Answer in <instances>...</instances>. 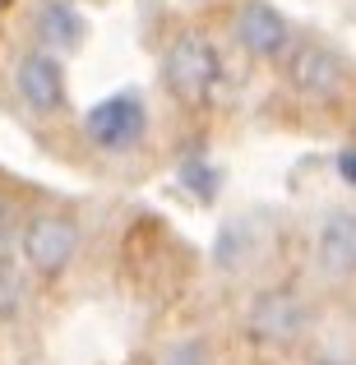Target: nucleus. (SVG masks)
I'll return each instance as SVG.
<instances>
[{"instance_id":"6e6552de","label":"nucleus","mask_w":356,"mask_h":365,"mask_svg":"<svg viewBox=\"0 0 356 365\" xmlns=\"http://www.w3.org/2000/svg\"><path fill=\"white\" fill-rule=\"evenodd\" d=\"M315 259L329 277H356V213H329L315 241Z\"/></svg>"},{"instance_id":"f03ea898","label":"nucleus","mask_w":356,"mask_h":365,"mask_svg":"<svg viewBox=\"0 0 356 365\" xmlns=\"http://www.w3.org/2000/svg\"><path fill=\"white\" fill-rule=\"evenodd\" d=\"M287 83H292V93L310 102H333L347 88V61L320 42L287 46Z\"/></svg>"},{"instance_id":"4468645a","label":"nucleus","mask_w":356,"mask_h":365,"mask_svg":"<svg viewBox=\"0 0 356 365\" xmlns=\"http://www.w3.org/2000/svg\"><path fill=\"white\" fill-rule=\"evenodd\" d=\"M5 236H9V204L0 199V245H5Z\"/></svg>"},{"instance_id":"7ed1b4c3","label":"nucleus","mask_w":356,"mask_h":365,"mask_svg":"<svg viewBox=\"0 0 356 365\" xmlns=\"http://www.w3.org/2000/svg\"><path fill=\"white\" fill-rule=\"evenodd\" d=\"M19 250H24V264L33 268V273L56 277L79 255V222H70V217H61V213H42L24 227Z\"/></svg>"},{"instance_id":"f257e3e1","label":"nucleus","mask_w":356,"mask_h":365,"mask_svg":"<svg viewBox=\"0 0 356 365\" xmlns=\"http://www.w3.org/2000/svg\"><path fill=\"white\" fill-rule=\"evenodd\" d=\"M162 79H167V88L176 93L180 102H204L208 93L218 88V79H223V65H218V51L204 37L185 33L162 56Z\"/></svg>"},{"instance_id":"0eeeda50","label":"nucleus","mask_w":356,"mask_h":365,"mask_svg":"<svg viewBox=\"0 0 356 365\" xmlns=\"http://www.w3.org/2000/svg\"><path fill=\"white\" fill-rule=\"evenodd\" d=\"M236 42H240V51L255 56V61H278V56H287V46H292V24L283 19L278 5L250 0L236 14Z\"/></svg>"},{"instance_id":"ddd939ff","label":"nucleus","mask_w":356,"mask_h":365,"mask_svg":"<svg viewBox=\"0 0 356 365\" xmlns=\"http://www.w3.org/2000/svg\"><path fill=\"white\" fill-rule=\"evenodd\" d=\"M333 167H338V180H347L356 190V148H342L338 158H333Z\"/></svg>"},{"instance_id":"9d476101","label":"nucleus","mask_w":356,"mask_h":365,"mask_svg":"<svg viewBox=\"0 0 356 365\" xmlns=\"http://www.w3.org/2000/svg\"><path fill=\"white\" fill-rule=\"evenodd\" d=\"M19 301H24V273L9 255H0V319H9L19 310Z\"/></svg>"},{"instance_id":"423d86ee","label":"nucleus","mask_w":356,"mask_h":365,"mask_svg":"<svg viewBox=\"0 0 356 365\" xmlns=\"http://www.w3.org/2000/svg\"><path fill=\"white\" fill-rule=\"evenodd\" d=\"M250 338L255 342H273V347H287L305 333L310 314H305V301L292 292H259L255 305H250Z\"/></svg>"},{"instance_id":"1a4fd4ad","label":"nucleus","mask_w":356,"mask_h":365,"mask_svg":"<svg viewBox=\"0 0 356 365\" xmlns=\"http://www.w3.org/2000/svg\"><path fill=\"white\" fill-rule=\"evenodd\" d=\"M33 28H37V42H42V51L61 56V51H74V46L83 42V19L74 14L65 0H42L33 14Z\"/></svg>"},{"instance_id":"39448f33","label":"nucleus","mask_w":356,"mask_h":365,"mask_svg":"<svg viewBox=\"0 0 356 365\" xmlns=\"http://www.w3.org/2000/svg\"><path fill=\"white\" fill-rule=\"evenodd\" d=\"M14 93H19V102H24L28 111L56 116V111L65 107V70H61V61H56L51 51H42V46L24 51L19 65H14Z\"/></svg>"},{"instance_id":"20e7f679","label":"nucleus","mask_w":356,"mask_h":365,"mask_svg":"<svg viewBox=\"0 0 356 365\" xmlns=\"http://www.w3.org/2000/svg\"><path fill=\"white\" fill-rule=\"evenodd\" d=\"M143 125H148L143 102L134 98V93H116V98H102L98 107L83 116V134H88V143H98L102 153H125L143 139Z\"/></svg>"},{"instance_id":"2eb2a0df","label":"nucleus","mask_w":356,"mask_h":365,"mask_svg":"<svg viewBox=\"0 0 356 365\" xmlns=\"http://www.w3.org/2000/svg\"><path fill=\"white\" fill-rule=\"evenodd\" d=\"M315 365H347V361H315Z\"/></svg>"},{"instance_id":"f8f14e48","label":"nucleus","mask_w":356,"mask_h":365,"mask_svg":"<svg viewBox=\"0 0 356 365\" xmlns=\"http://www.w3.org/2000/svg\"><path fill=\"white\" fill-rule=\"evenodd\" d=\"M162 365H204V347H199V342H180Z\"/></svg>"},{"instance_id":"9b49d317","label":"nucleus","mask_w":356,"mask_h":365,"mask_svg":"<svg viewBox=\"0 0 356 365\" xmlns=\"http://www.w3.org/2000/svg\"><path fill=\"white\" fill-rule=\"evenodd\" d=\"M180 180H185V185H195L204 199H213V190H218V171L204 167V162H185V167H180Z\"/></svg>"}]
</instances>
